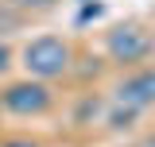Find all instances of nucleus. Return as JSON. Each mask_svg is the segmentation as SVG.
<instances>
[{"mask_svg":"<svg viewBox=\"0 0 155 147\" xmlns=\"http://www.w3.org/2000/svg\"><path fill=\"white\" fill-rule=\"evenodd\" d=\"M70 62H74V51L58 35H35L23 47V70L27 77H39V81H54L62 74H70Z\"/></svg>","mask_w":155,"mask_h":147,"instance_id":"f257e3e1","label":"nucleus"},{"mask_svg":"<svg viewBox=\"0 0 155 147\" xmlns=\"http://www.w3.org/2000/svg\"><path fill=\"white\" fill-rule=\"evenodd\" d=\"M54 105V93L39 77H23V81H8L0 89V109L12 116H43Z\"/></svg>","mask_w":155,"mask_h":147,"instance_id":"f03ea898","label":"nucleus"},{"mask_svg":"<svg viewBox=\"0 0 155 147\" xmlns=\"http://www.w3.org/2000/svg\"><path fill=\"white\" fill-rule=\"evenodd\" d=\"M105 51L116 66H140L147 62L155 51V39L140 27V23H116L113 31L105 35Z\"/></svg>","mask_w":155,"mask_h":147,"instance_id":"7ed1b4c3","label":"nucleus"},{"mask_svg":"<svg viewBox=\"0 0 155 147\" xmlns=\"http://www.w3.org/2000/svg\"><path fill=\"white\" fill-rule=\"evenodd\" d=\"M116 105H128V109L143 112L155 105V66H140L132 70L120 85H116Z\"/></svg>","mask_w":155,"mask_h":147,"instance_id":"20e7f679","label":"nucleus"},{"mask_svg":"<svg viewBox=\"0 0 155 147\" xmlns=\"http://www.w3.org/2000/svg\"><path fill=\"white\" fill-rule=\"evenodd\" d=\"M101 112H105V101H101L97 93H85L81 105H78V112H74V124H89V120L101 116Z\"/></svg>","mask_w":155,"mask_h":147,"instance_id":"39448f33","label":"nucleus"},{"mask_svg":"<svg viewBox=\"0 0 155 147\" xmlns=\"http://www.w3.org/2000/svg\"><path fill=\"white\" fill-rule=\"evenodd\" d=\"M136 116H140V112L128 109V105H113V109H109V128L124 132V128H132V124H136Z\"/></svg>","mask_w":155,"mask_h":147,"instance_id":"423d86ee","label":"nucleus"},{"mask_svg":"<svg viewBox=\"0 0 155 147\" xmlns=\"http://www.w3.org/2000/svg\"><path fill=\"white\" fill-rule=\"evenodd\" d=\"M19 23H23V12H19V8H12L8 0H0V39L8 35V31H16Z\"/></svg>","mask_w":155,"mask_h":147,"instance_id":"0eeeda50","label":"nucleus"},{"mask_svg":"<svg viewBox=\"0 0 155 147\" xmlns=\"http://www.w3.org/2000/svg\"><path fill=\"white\" fill-rule=\"evenodd\" d=\"M12 8H19V12H47V8H54L58 0H8Z\"/></svg>","mask_w":155,"mask_h":147,"instance_id":"6e6552de","label":"nucleus"},{"mask_svg":"<svg viewBox=\"0 0 155 147\" xmlns=\"http://www.w3.org/2000/svg\"><path fill=\"white\" fill-rule=\"evenodd\" d=\"M101 16H105V4H89L85 0L81 12H78V23H89V19H101Z\"/></svg>","mask_w":155,"mask_h":147,"instance_id":"1a4fd4ad","label":"nucleus"},{"mask_svg":"<svg viewBox=\"0 0 155 147\" xmlns=\"http://www.w3.org/2000/svg\"><path fill=\"white\" fill-rule=\"evenodd\" d=\"M8 66H12V47L0 39V74H8Z\"/></svg>","mask_w":155,"mask_h":147,"instance_id":"9d476101","label":"nucleus"},{"mask_svg":"<svg viewBox=\"0 0 155 147\" xmlns=\"http://www.w3.org/2000/svg\"><path fill=\"white\" fill-rule=\"evenodd\" d=\"M0 147H39L35 139H23V136H12V139H0Z\"/></svg>","mask_w":155,"mask_h":147,"instance_id":"9b49d317","label":"nucleus"},{"mask_svg":"<svg viewBox=\"0 0 155 147\" xmlns=\"http://www.w3.org/2000/svg\"><path fill=\"white\" fill-rule=\"evenodd\" d=\"M140 147H155V136H151V139H143V143H140Z\"/></svg>","mask_w":155,"mask_h":147,"instance_id":"f8f14e48","label":"nucleus"},{"mask_svg":"<svg viewBox=\"0 0 155 147\" xmlns=\"http://www.w3.org/2000/svg\"><path fill=\"white\" fill-rule=\"evenodd\" d=\"M0 112H4V109H0Z\"/></svg>","mask_w":155,"mask_h":147,"instance_id":"ddd939ff","label":"nucleus"}]
</instances>
